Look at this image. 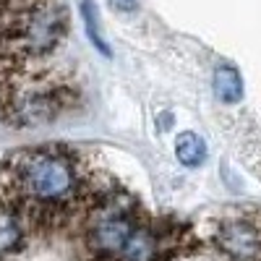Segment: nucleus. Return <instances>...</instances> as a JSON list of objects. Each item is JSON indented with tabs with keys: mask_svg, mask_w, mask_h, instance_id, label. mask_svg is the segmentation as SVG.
I'll list each match as a JSON object with an SVG mask.
<instances>
[{
	"mask_svg": "<svg viewBox=\"0 0 261 261\" xmlns=\"http://www.w3.org/2000/svg\"><path fill=\"white\" fill-rule=\"evenodd\" d=\"M175 154L186 167H199L206 160V141L201 136L191 134V130H186L175 141Z\"/></svg>",
	"mask_w": 261,
	"mask_h": 261,
	"instance_id": "nucleus-4",
	"label": "nucleus"
},
{
	"mask_svg": "<svg viewBox=\"0 0 261 261\" xmlns=\"http://www.w3.org/2000/svg\"><path fill=\"white\" fill-rule=\"evenodd\" d=\"M68 32V11L60 0H34L0 13V53L13 63L50 55Z\"/></svg>",
	"mask_w": 261,
	"mask_h": 261,
	"instance_id": "nucleus-2",
	"label": "nucleus"
},
{
	"mask_svg": "<svg viewBox=\"0 0 261 261\" xmlns=\"http://www.w3.org/2000/svg\"><path fill=\"white\" fill-rule=\"evenodd\" d=\"M86 151L65 144H39L0 162V191L29 201H63L76 193Z\"/></svg>",
	"mask_w": 261,
	"mask_h": 261,
	"instance_id": "nucleus-1",
	"label": "nucleus"
},
{
	"mask_svg": "<svg viewBox=\"0 0 261 261\" xmlns=\"http://www.w3.org/2000/svg\"><path fill=\"white\" fill-rule=\"evenodd\" d=\"M214 92L227 105H235L238 99H241L243 97V79H241V73H238V68H232V65H217Z\"/></svg>",
	"mask_w": 261,
	"mask_h": 261,
	"instance_id": "nucleus-3",
	"label": "nucleus"
},
{
	"mask_svg": "<svg viewBox=\"0 0 261 261\" xmlns=\"http://www.w3.org/2000/svg\"><path fill=\"white\" fill-rule=\"evenodd\" d=\"M81 16H84L86 34H89L92 45H97V47H99L105 55H110V50H107L105 39H102V34H99V24H97V8L92 6V0H84V3H81Z\"/></svg>",
	"mask_w": 261,
	"mask_h": 261,
	"instance_id": "nucleus-5",
	"label": "nucleus"
},
{
	"mask_svg": "<svg viewBox=\"0 0 261 261\" xmlns=\"http://www.w3.org/2000/svg\"><path fill=\"white\" fill-rule=\"evenodd\" d=\"M113 3V8H118V11H134L136 8V0H110Z\"/></svg>",
	"mask_w": 261,
	"mask_h": 261,
	"instance_id": "nucleus-6",
	"label": "nucleus"
},
{
	"mask_svg": "<svg viewBox=\"0 0 261 261\" xmlns=\"http://www.w3.org/2000/svg\"><path fill=\"white\" fill-rule=\"evenodd\" d=\"M6 118V107H3V99H0V120Z\"/></svg>",
	"mask_w": 261,
	"mask_h": 261,
	"instance_id": "nucleus-7",
	"label": "nucleus"
}]
</instances>
